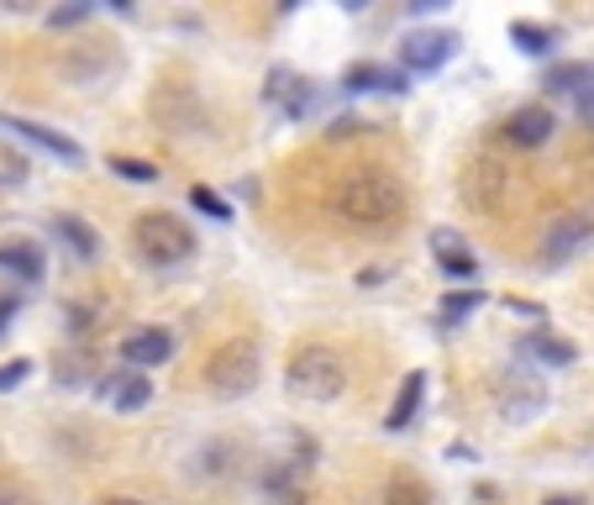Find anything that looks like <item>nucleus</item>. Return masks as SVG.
Returning <instances> with one entry per match:
<instances>
[{
  "label": "nucleus",
  "instance_id": "obj_1",
  "mask_svg": "<svg viewBox=\"0 0 594 505\" xmlns=\"http://www.w3.org/2000/svg\"><path fill=\"white\" fill-rule=\"evenodd\" d=\"M405 185L389 174V168H374V164H363L353 168V174H342L337 179V190H332V211L348 227H395V221L405 217Z\"/></svg>",
  "mask_w": 594,
  "mask_h": 505
},
{
  "label": "nucleus",
  "instance_id": "obj_2",
  "mask_svg": "<svg viewBox=\"0 0 594 505\" xmlns=\"http://www.w3.org/2000/svg\"><path fill=\"white\" fill-rule=\"evenodd\" d=\"M285 389L295 400H306V406H332V400H342V389H348V363H342V353L310 342L300 353H289Z\"/></svg>",
  "mask_w": 594,
  "mask_h": 505
},
{
  "label": "nucleus",
  "instance_id": "obj_3",
  "mask_svg": "<svg viewBox=\"0 0 594 505\" xmlns=\"http://www.w3.org/2000/svg\"><path fill=\"white\" fill-rule=\"evenodd\" d=\"M258 380H263V353L253 337H232V342H221L206 359V389L216 400H242V395L258 389Z\"/></svg>",
  "mask_w": 594,
  "mask_h": 505
},
{
  "label": "nucleus",
  "instance_id": "obj_4",
  "mask_svg": "<svg viewBox=\"0 0 594 505\" xmlns=\"http://www.w3.org/2000/svg\"><path fill=\"white\" fill-rule=\"evenodd\" d=\"M132 248L143 253L147 264L179 268V264H190L195 232H190V221L174 217V211H143V217L132 221Z\"/></svg>",
  "mask_w": 594,
  "mask_h": 505
},
{
  "label": "nucleus",
  "instance_id": "obj_5",
  "mask_svg": "<svg viewBox=\"0 0 594 505\" xmlns=\"http://www.w3.org/2000/svg\"><path fill=\"white\" fill-rule=\"evenodd\" d=\"M490 395H495L499 416L516 421V427H526V421L547 406V385L531 374V369H499L495 380H490Z\"/></svg>",
  "mask_w": 594,
  "mask_h": 505
},
{
  "label": "nucleus",
  "instance_id": "obj_6",
  "mask_svg": "<svg viewBox=\"0 0 594 505\" xmlns=\"http://www.w3.org/2000/svg\"><path fill=\"white\" fill-rule=\"evenodd\" d=\"M452 53H458V32H442V26H427V32H410L400 43V58H405V69H416V74H431V69H442Z\"/></svg>",
  "mask_w": 594,
  "mask_h": 505
},
{
  "label": "nucleus",
  "instance_id": "obj_7",
  "mask_svg": "<svg viewBox=\"0 0 594 505\" xmlns=\"http://www.w3.org/2000/svg\"><path fill=\"white\" fill-rule=\"evenodd\" d=\"M121 359H127V369H158V363L174 359V332H164V327H132V332L121 337Z\"/></svg>",
  "mask_w": 594,
  "mask_h": 505
},
{
  "label": "nucleus",
  "instance_id": "obj_8",
  "mask_svg": "<svg viewBox=\"0 0 594 505\" xmlns=\"http://www.w3.org/2000/svg\"><path fill=\"white\" fill-rule=\"evenodd\" d=\"M590 238H594V217H584V211H569V217H558L552 227H547L542 259H547V264H569V259Z\"/></svg>",
  "mask_w": 594,
  "mask_h": 505
},
{
  "label": "nucleus",
  "instance_id": "obj_9",
  "mask_svg": "<svg viewBox=\"0 0 594 505\" xmlns=\"http://www.w3.org/2000/svg\"><path fill=\"white\" fill-rule=\"evenodd\" d=\"M0 127H11L16 138H26V143H37V147H43V153H53V158H64V164H79V158H85L74 138H64V132H53V127H43V121H26V117H0Z\"/></svg>",
  "mask_w": 594,
  "mask_h": 505
},
{
  "label": "nucleus",
  "instance_id": "obj_10",
  "mask_svg": "<svg viewBox=\"0 0 594 505\" xmlns=\"http://www.w3.org/2000/svg\"><path fill=\"white\" fill-rule=\"evenodd\" d=\"M0 268L26 279V285H37L48 274V259H43V248L32 238H0Z\"/></svg>",
  "mask_w": 594,
  "mask_h": 505
},
{
  "label": "nucleus",
  "instance_id": "obj_11",
  "mask_svg": "<svg viewBox=\"0 0 594 505\" xmlns=\"http://www.w3.org/2000/svg\"><path fill=\"white\" fill-rule=\"evenodd\" d=\"M552 127H558V117L547 106H521V111H510V121H505V138L516 147H542L552 138Z\"/></svg>",
  "mask_w": 594,
  "mask_h": 505
},
{
  "label": "nucleus",
  "instance_id": "obj_12",
  "mask_svg": "<svg viewBox=\"0 0 594 505\" xmlns=\"http://www.w3.org/2000/svg\"><path fill=\"white\" fill-rule=\"evenodd\" d=\"M431 248H437V264L448 268V274H458V279H474L479 259H474V242H469V238H458L452 227H437V232H431Z\"/></svg>",
  "mask_w": 594,
  "mask_h": 505
},
{
  "label": "nucleus",
  "instance_id": "obj_13",
  "mask_svg": "<svg viewBox=\"0 0 594 505\" xmlns=\"http://www.w3.org/2000/svg\"><path fill=\"white\" fill-rule=\"evenodd\" d=\"M421 400H427V374L416 369V374H405L400 389H395V400H389V410H384V427H389V432H405V427L416 421Z\"/></svg>",
  "mask_w": 594,
  "mask_h": 505
},
{
  "label": "nucleus",
  "instance_id": "obj_14",
  "mask_svg": "<svg viewBox=\"0 0 594 505\" xmlns=\"http://www.w3.org/2000/svg\"><path fill=\"white\" fill-rule=\"evenodd\" d=\"M100 395L111 400L117 410H143L153 400V385H147L138 369H127V374H111V380H100Z\"/></svg>",
  "mask_w": 594,
  "mask_h": 505
},
{
  "label": "nucleus",
  "instance_id": "obj_15",
  "mask_svg": "<svg viewBox=\"0 0 594 505\" xmlns=\"http://www.w3.org/2000/svg\"><path fill=\"white\" fill-rule=\"evenodd\" d=\"M348 90H395L400 96L405 79L395 69H384V64H353L348 69Z\"/></svg>",
  "mask_w": 594,
  "mask_h": 505
},
{
  "label": "nucleus",
  "instance_id": "obj_16",
  "mask_svg": "<svg viewBox=\"0 0 594 505\" xmlns=\"http://www.w3.org/2000/svg\"><path fill=\"white\" fill-rule=\"evenodd\" d=\"M53 232H58V238L74 248V259H96V253H100L96 227H85L79 217H58V221H53Z\"/></svg>",
  "mask_w": 594,
  "mask_h": 505
},
{
  "label": "nucleus",
  "instance_id": "obj_17",
  "mask_svg": "<svg viewBox=\"0 0 594 505\" xmlns=\"http://www.w3.org/2000/svg\"><path fill=\"white\" fill-rule=\"evenodd\" d=\"M384 505H431V490L427 484H416V480H389L384 484Z\"/></svg>",
  "mask_w": 594,
  "mask_h": 505
},
{
  "label": "nucleus",
  "instance_id": "obj_18",
  "mask_svg": "<svg viewBox=\"0 0 594 505\" xmlns=\"http://www.w3.org/2000/svg\"><path fill=\"white\" fill-rule=\"evenodd\" d=\"M510 37H516L526 53H552V37H558V32H547V26H537V22H510Z\"/></svg>",
  "mask_w": 594,
  "mask_h": 505
},
{
  "label": "nucleus",
  "instance_id": "obj_19",
  "mask_svg": "<svg viewBox=\"0 0 594 505\" xmlns=\"http://www.w3.org/2000/svg\"><path fill=\"white\" fill-rule=\"evenodd\" d=\"M26 185V158L11 143H0V190H16Z\"/></svg>",
  "mask_w": 594,
  "mask_h": 505
},
{
  "label": "nucleus",
  "instance_id": "obj_20",
  "mask_svg": "<svg viewBox=\"0 0 594 505\" xmlns=\"http://www.w3.org/2000/svg\"><path fill=\"white\" fill-rule=\"evenodd\" d=\"M531 353H537L542 363H558V369H563V363H573V348L563 342V337H552V332H537V337H531Z\"/></svg>",
  "mask_w": 594,
  "mask_h": 505
},
{
  "label": "nucleus",
  "instance_id": "obj_21",
  "mask_svg": "<svg viewBox=\"0 0 594 505\" xmlns=\"http://www.w3.org/2000/svg\"><path fill=\"white\" fill-rule=\"evenodd\" d=\"M594 79V69H584V64H558V69L547 74V90H584Z\"/></svg>",
  "mask_w": 594,
  "mask_h": 505
},
{
  "label": "nucleus",
  "instance_id": "obj_22",
  "mask_svg": "<svg viewBox=\"0 0 594 505\" xmlns=\"http://www.w3.org/2000/svg\"><path fill=\"white\" fill-rule=\"evenodd\" d=\"M111 168H117L121 179H138V185H153L158 179V168L143 164V158H111Z\"/></svg>",
  "mask_w": 594,
  "mask_h": 505
},
{
  "label": "nucleus",
  "instance_id": "obj_23",
  "mask_svg": "<svg viewBox=\"0 0 594 505\" xmlns=\"http://www.w3.org/2000/svg\"><path fill=\"white\" fill-rule=\"evenodd\" d=\"M190 200L200 206V211H206V217H216V221H227V217H232V211H227V200H221V195H211L206 185H195Z\"/></svg>",
  "mask_w": 594,
  "mask_h": 505
},
{
  "label": "nucleus",
  "instance_id": "obj_24",
  "mask_svg": "<svg viewBox=\"0 0 594 505\" xmlns=\"http://www.w3.org/2000/svg\"><path fill=\"white\" fill-rule=\"evenodd\" d=\"M479 306L474 289H458V295H448V306H442V321H458V316H469Z\"/></svg>",
  "mask_w": 594,
  "mask_h": 505
},
{
  "label": "nucleus",
  "instance_id": "obj_25",
  "mask_svg": "<svg viewBox=\"0 0 594 505\" xmlns=\"http://www.w3.org/2000/svg\"><path fill=\"white\" fill-rule=\"evenodd\" d=\"M90 17V0H79V6H58V11H48V26H74Z\"/></svg>",
  "mask_w": 594,
  "mask_h": 505
},
{
  "label": "nucleus",
  "instance_id": "obj_26",
  "mask_svg": "<svg viewBox=\"0 0 594 505\" xmlns=\"http://www.w3.org/2000/svg\"><path fill=\"white\" fill-rule=\"evenodd\" d=\"M26 374H32V363L26 359H11V363H0V389H16L26 380Z\"/></svg>",
  "mask_w": 594,
  "mask_h": 505
},
{
  "label": "nucleus",
  "instance_id": "obj_27",
  "mask_svg": "<svg viewBox=\"0 0 594 505\" xmlns=\"http://www.w3.org/2000/svg\"><path fill=\"white\" fill-rule=\"evenodd\" d=\"M58 374H64V385H85V363L79 359H58Z\"/></svg>",
  "mask_w": 594,
  "mask_h": 505
},
{
  "label": "nucleus",
  "instance_id": "obj_28",
  "mask_svg": "<svg viewBox=\"0 0 594 505\" xmlns=\"http://www.w3.org/2000/svg\"><path fill=\"white\" fill-rule=\"evenodd\" d=\"M579 117L594 127V85H584V90H579Z\"/></svg>",
  "mask_w": 594,
  "mask_h": 505
},
{
  "label": "nucleus",
  "instance_id": "obj_29",
  "mask_svg": "<svg viewBox=\"0 0 594 505\" xmlns=\"http://www.w3.org/2000/svg\"><path fill=\"white\" fill-rule=\"evenodd\" d=\"M11 316H16V295H6V300H0V332L11 327Z\"/></svg>",
  "mask_w": 594,
  "mask_h": 505
},
{
  "label": "nucleus",
  "instance_id": "obj_30",
  "mask_svg": "<svg viewBox=\"0 0 594 505\" xmlns=\"http://www.w3.org/2000/svg\"><path fill=\"white\" fill-rule=\"evenodd\" d=\"M547 505H584V501H573V495H552Z\"/></svg>",
  "mask_w": 594,
  "mask_h": 505
},
{
  "label": "nucleus",
  "instance_id": "obj_31",
  "mask_svg": "<svg viewBox=\"0 0 594 505\" xmlns=\"http://www.w3.org/2000/svg\"><path fill=\"white\" fill-rule=\"evenodd\" d=\"M111 505H132V501H111Z\"/></svg>",
  "mask_w": 594,
  "mask_h": 505
},
{
  "label": "nucleus",
  "instance_id": "obj_32",
  "mask_svg": "<svg viewBox=\"0 0 594 505\" xmlns=\"http://www.w3.org/2000/svg\"><path fill=\"white\" fill-rule=\"evenodd\" d=\"M0 505H16V501H0Z\"/></svg>",
  "mask_w": 594,
  "mask_h": 505
}]
</instances>
